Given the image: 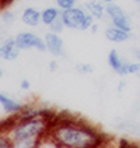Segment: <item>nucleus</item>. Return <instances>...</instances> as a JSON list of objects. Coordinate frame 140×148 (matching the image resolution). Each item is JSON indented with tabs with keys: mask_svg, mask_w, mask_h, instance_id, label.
Listing matches in <instances>:
<instances>
[{
	"mask_svg": "<svg viewBox=\"0 0 140 148\" xmlns=\"http://www.w3.org/2000/svg\"><path fill=\"white\" fill-rule=\"evenodd\" d=\"M48 137L62 148H101L107 141L98 129L69 113H60Z\"/></svg>",
	"mask_w": 140,
	"mask_h": 148,
	"instance_id": "nucleus-1",
	"label": "nucleus"
},
{
	"mask_svg": "<svg viewBox=\"0 0 140 148\" xmlns=\"http://www.w3.org/2000/svg\"><path fill=\"white\" fill-rule=\"evenodd\" d=\"M55 122L46 117H32V119H23L17 120L14 117V123L7 130L11 141L18 140H30L38 138L43 140L49 136V132Z\"/></svg>",
	"mask_w": 140,
	"mask_h": 148,
	"instance_id": "nucleus-2",
	"label": "nucleus"
},
{
	"mask_svg": "<svg viewBox=\"0 0 140 148\" xmlns=\"http://www.w3.org/2000/svg\"><path fill=\"white\" fill-rule=\"evenodd\" d=\"M60 18L67 29L73 31H90L91 25L95 23L94 17L86 10L84 6H74L62 11Z\"/></svg>",
	"mask_w": 140,
	"mask_h": 148,
	"instance_id": "nucleus-3",
	"label": "nucleus"
},
{
	"mask_svg": "<svg viewBox=\"0 0 140 148\" xmlns=\"http://www.w3.org/2000/svg\"><path fill=\"white\" fill-rule=\"evenodd\" d=\"M17 46L20 50H38V52H46L45 41L41 35H38L34 31H21L14 36Z\"/></svg>",
	"mask_w": 140,
	"mask_h": 148,
	"instance_id": "nucleus-4",
	"label": "nucleus"
},
{
	"mask_svg": "<svg viewBox=\"0 0 140 148\" xmlns=\"http://www.w3.org/2000/svg\"><path fill=\"white\" fill-rule=\"evenodd\" d=\"M107 17L111 21V25L118 27L123 31L132 32V20L128 11L122 6L116 3H109L107 4Z\"/></svg>",
	"mask_w": 140,
	"mask_h": 148,
	"instance_id": "nucleus-5",
	"label": "nucleus"
},
{
	"mask_svg": "<svg viewBox=\"0 0 140 148\" xmlns=\"http://www.w3.org/2000/svg\"><path fill=\"white\" fill-rule=\"evenodd\" d=\"M43 41H45L46 52L50 53L53 58H63L65 56V41L62 39L60 34L48 31L43 36Z\"/></svg>",
	"mask_w": 140,
	"mask_h": 148,
	"instance_id": "nucleus-6",
	"label": "nucleus"
},
{
	"mask_svg": "<svg viewBox=\"0 0 140 148\" xmlns=\"http://www.w3.org/2000/svg\"><path fill=\"white\" fill-rule=\"evenodd\" d=\"M107 62H108V66L112 69L114 73H116L121 77L128 75V63L129 62L123 60V58L119 55V52L116 49H111L108 52Z\"/></svg>",
	"mask_w": 140,
	"mask_h": 148,
	"instance_id": "nucleus-7",
	"label": "nucleus"
},
{
	"mask_svg": "<svg viewBox=\"0 0 140 148\" xmlns=\"http://www.w3.org/2000/svg\"><path fill=\"white\" fill-rule=\"evenodd\" d=\"M20 48L17 46L16 39L8 36L0 43V59L4 62H14L20 56Z\"/></svg>",
	"mask_w": 140,
	"mask_h": 148,
	"instance_id": "nucleus-8",
	"label": "nucleus"
},
{
	"mask_svg": "<svg viewBox=\"0 0 140 148\" xmlns=\"http://www.w3.org/2000/svg\"><path fill=\"white\" fill-rule=\"evenodd\" d=\"M0 106L8 116H16L23 110L25 105L23 102H20L18 99L13 98L4 92H0Z\"/></svg>",
	"mask_w": 140,
	"mask_h": 148,
	"instance_id": "nucleus-9",
	"label": "nucleus"
},
{
	"mask_svg": "<svg viewBox=\"0 0 140 148\" xmlns=\"http://www.w3.org/2000/svg\"><path fill=\"white\" fill-rule=\"evenodd\" d=\"M21 23L27 27H30V28H35V27H38L41 23V10H38L37 7H32V6H30V7H25L23 10V13H21Z\"/></svg>",
	"mask_w": 140,
	"mask_h": 148,
	"instance_id": "nucleus-10",
	"label": "nucleus"
},
{
	"mask_svg": "<svg viewBox=\"0 0 140 148\" xmlns=\"http://www.w3.org/2000/svg\"><path fill=\"white\" fill-rule=\"evenodd\" d=\"M104 35H105L107 41L112 42V43H123V42H128L132 38V32L123 31V29H121L118 27H114V25L107 27Z\"/></svg>",
	"mask_w": 140,
	"mask_h": 148,
	"instance_id": "nucleus-11",
	"label": "nucleus"
},
{
	"mask_svg": "<svg viewBox=\"0 0 140 148\" xmlns=\"http://www.w3.org/2000/svg\"><path fill=\"white\" fill-rule=\"evenodd\" d=\"M84 7L94 17L95 21H99L107 17V4H104L101 0H87L84 3Z\"/></svg>",
	"mask_w": 140,
	"mask_h": 148,
	"instance_id": "nucleus-12",
	"label": "nucleus"
},
{
	"mask_svg": "<svg viewBox=\"0 0 140 148\" xmlns=\"http://www.w3.org/2000/svg\"><path fill=\"white\" fill-rule=\"evenodd\" d=\"M62 16V10H59L56 6H49L41 10V23L46 27H49L52 23H55Z\"/></svg>",
	"mask_w": 140,
	"mask_h": 148,
	"instance_id": "nucleus-13",
	"label": "nucleus"
},
{
	"mask_svg": "<svg viewBox=\"0 0 140 148\" xmlns=\"http://www.w3.org/2000/svg\"><path fill=\"white\" fill-rule=\"evenodd\" d=\"M45 140V138H43ZM43 140L38 138H30V140H18L13 141V148H39L41 143Z\"/></svg>",
	"mask_w": 140,
	"mask_h": 148,
	"instance_id": "nucleus-14",
	"label": "nucleus"
},
{
	"mask_svg": "<svg viewBox=\"0 0 140 148\" xmlns=\"http://www.w3.org/2000/svg\"><path fill=\"white\" fill-rule=\"evenodd\" d=\"M16 20H17L16 11H13V10H8V8L1 10V14H0V21H1L3 24L11 25V24H14V23H16Z\"/></svg>",
	"mask_w": 140,
	"mask_h": 148,
	"instance_id": "nucleus-15",
	"label": "nucleus"
},
{
	"mask_svg": "<svg viewBox=\"0 0 140 148\" xmlns=\"http://www.w3.org/2000/svg\"><path fill=\"white\" fill-rule=\"evenodd\" d=\"M0 148H13V141L8 133L0 127Z\"/></svg>",
	"mask_w": 140,
	"mask_h": 148,
	"instance_id": "nucleus-16",
	"label": "nucleus"
},
{
	"mask_svg": "<svg viewBox=\"0 0 140 148\" xmlns=\"http://www.w3.org/2000/svg\"><path fill=\"white\" fill-rule=\"evenodd\" d=\"M55 3H56L55 6H56L59 10H62V11L77 6V0H55Z\"/></svg>",
	"mask_w": 140,
	"mask_h": 148,
	"instance_id": "nucleus-17",
	"label": "nucleus"
},
{
	"mask_svg": "<svg viewBox=\"0 0 140 148\" xmlns=\"http://www.w3.org/2000/svg\"><path fill=\"white\" fill-rule=\"evenodd\" d=\"M76 70H77V73L87 75V74L94 73V66H92L91 63H84V62H83V63H79V64L76 66Z\"/></svg>",
	"mask_w": 140,
	"mask_h": 148,
	"instance_id": "nucleus-18",
	"label": "nucleus"
},
{
	"mask_svg": "<svg viewBox=\"0 0 140 148\" xmlns=\"http://www.w3.org/2000/svg\"><path fill=\"white\" fill-rule=\"evenodd\" d=\"M48 28H49L50 32H55V34H62L65 29H66V27H65V24H63L62 18H58V20H56L55 23H52Z\"/></svg>",
	"mask_w": 140,
	"mask_h": 148,
	"instance_id": "nucleus-19",
	"label": "nucleus"
},
{
	"mask_svg": "<svg viewBox=\"0 0 140 148\" xmlns=\"http://www.w3.org/2000/svg\"><path fill=\"white\" fill-rule=\"evenodd\" d=\"M140 73V62L128 63V74H139Z\"/></svg>",
	"mask_w": 140,
	"mask_h": 148,
	"instance_id": "nucleus-20",
	"label": "nucleus"
},
{
	"mask_svg": "<svg viewBox=\"0 0 140 148\" xmlns=\"http://www.w3.org/2000/svg\"><path fill=\"white\" fill-rule=\"evenodd\" d=\"M39 148H62V147H59L56 143H53V141L50 140L49 137H46L45 140L41 143V145H39Z\"/></svg>",
	"mask_w": 140,
	"mask_h": 148,
	"instance_id": "nucleus-21",
	"label": "nucleus"
},
{
	"mask_svg": "<svg viewBox=\"0 0 140 148\" xmlns=\"http://www.w3.org/2000/svg\"><path fill=\"white\" fill-rule=\"evenodd\" d=\"M20 88H21L23 91L30 90V88H31V82H30V80H27V78L21 80V81H20Z\"/></svg>",
	"mask_w": 140,
	"mask_h": 148,
	"instance_id": "nucleus-22",
	"label": "nucleus"
},
{
	"mask_svg": "<svg viewBox=\"0 0 140 148\" xmlns=\"http://www.w3.org/2000/svg\"><path fill=\"white\" fill-rule=\"evenodd\" d=\"M58 67H59V64L56 60H50L49 63H48V69H49L50 73H55V71L58 70Z\"/></svg>",
	"mask_w": 140,
	"mask_h": 148,
	"instance_id": "nucleus-23",
	"label": "nucleus"
},
{
	"mask_svg": "<svg viewBox=\"0 0 140 148\" xmlns=\"http://www.w3.org/2000/svg\"><path fill=\"white\" fill-rule=\"evenodd\" d=\"M11 4H13L11 0H0V10H4V8L10 7Z\"/></svg>",
	"mask_w": 140,
	"mask_h": 148,
	"instance_id": "nucleus-24",
	"label": "nucleus"
},
{
	"mask_svg": "<svg viewBox=\"0 0 140 148\" xmlns=\"http://www.w3.org/2000/svg\"><path fill=\"white\" fill-rule=\"evenodd\" d=\"M98 29H99V25L97 24V23H94V24L91 25L90 32H91V34H97V32H98Z\"/></svg>",
	"mask_w": 140,
	"mask_h": 148,
	"instance_id": "nucleus-25",
	"label": "nucleus"
},
{
	"mask_svg": "<svg viewBox=\"0 0 140 148\" xmlns=\"http://www.w3.org/2000/svg\"><path fill=\"white\" fill-rule=\"evenodd\" d=\"M123 88H125V81H119V84H118V91L121 92Z\"/></svg>",
	"mask_w": 140,
	"mask_h": 148,
	"instance_id": "nucleus-26",
	"label": "nucleus"
},
{
	"mask_svg": "<svg viewBox=\"0 0 140 148\" xmlns=\"http://www.w3.org/2000/svg\"><path fill=\"white\" fill-rule=\"evenodd\" d=\"M134 55H136V58H137V60L140 62V49H136V50H134Z\"/></svg>",
	"mask_w": 140,
	"mask_h": 148,
	"instance_id": "nucleus-27",
	"label": "nucleus"
},
{
	"mask_svg": "<svg viewBox=\"0 0 140 148\" xmlns=\"http://www.w3.org/2000/svg\"><path fill=\"white\" fill-rule=\"evenodd\" d=\"M101 1H102L104 4H109V3H115L116 0H101Z\"/></svg>",
	"mask_w": 140,
	"mask_h": 148,
	"instance_id": "nucleus-28",
	"label": "nucleus"
},
{
	"mask_svg": "<svg viewBox=\"0 0 140 148\" xmlns=\"http://www.w3.org/2000/svg\"><path fill=\"white\" fill-rule=\"evenodd\" d=\"M3 77V70H1V67H0V78Z\"/></svg>",
	"mask_w": 140,
	"mask_h": 148,
	"instance_id": "nucleus-29",
	"label": "nucleus"
},
{
	"mask_svg": "<svg viewBox=\"0 0 140 148\" xmlns=\"http://www.w3.org/2000/svg\"><path fill=\"white\" fill-rule=\"evenodd\" d=\"M136 1H137V3H140V0H136Z\"/></svg>",
	"mask_w": 140,
	"mask_h": 148,
	"instance_id": "nucleus-30",
	"label": "nucleus"
},
{
	"mask_svg": "<svg viewBox=\"0 0 140 148\" xmlns=\"http://www.w3.org/2000/svg\"><path fill=\"white\" fill-rule=\"evenodd\" d=\"M11 1H13V3H14V1H16V0H11Z\"/></svg>",
	"mask_w": 140,
	"mask_h": 148,
	"instance_id": "nucleus-31",
	"label": "nucleus"
}]
</instances>
